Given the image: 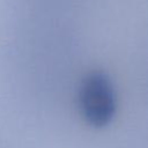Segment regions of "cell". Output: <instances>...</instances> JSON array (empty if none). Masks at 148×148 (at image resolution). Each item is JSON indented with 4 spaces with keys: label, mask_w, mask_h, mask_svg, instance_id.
<instances>
[{
    "label": "cell",
    "mask_w": 148,
    "mask_h": 148,
    "mask_svg": "<svg viewBox=\"0 0 148 148\" xmlns=\"http://www.w3.org/2000/svg\"><path fill=\"white\" fill-rule=\"evenodd\" d=\"M79 108L83 118L95 127L108 125L117 109V99L110 77L99 71L89 73L79 89Z\"/></svg>",
    "instance_id": "cell-1"
}]
</instances>
